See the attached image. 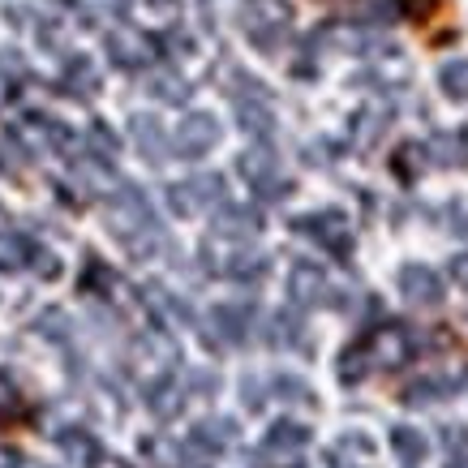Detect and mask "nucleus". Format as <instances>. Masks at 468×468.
I'll return each mask as SVG.
<instances>
[{
    "label": "nucleus",
    "instance_id": "1",
    "mask_svg": "<svg viewBox=\"0 0 468 468\" xmlns=\"http://www.w3.org/2000/svg\"><path fill=\"white\" fill-rule=\"evenodd\" d=\"M412 353H417V340H412L409 326L404 323H378V326H369L356 344L344 348L340 378L353 387V383H361L366 374H374V369H399L404 361H412Z\"/></svg>",
    "mask_w": 468,
    "mask_h": 468
},
{
    "label": "nucleus",
    "instance_id": "2",
    "mask_svg": "<svg viewBox=\"0 0 468 468\" xmlns=\"http://www.w3.org/2000/svg\"><path fill=\"white\" fill-rule=\"evenodd\" d=\"M103 224L112 232L116 241L125 245L133 258H151L164 245V232L155 224V211H151V202H146L143 189H133V185H121L108 207H103Z\"/></svg>",
    "mask_w": 468,
    "mask_h": 468
},
{
    "label": "nucleus",
    "instance_id": "3",
    "mask_svg": "<svg viewBox=\"0 0 468 468\" xmlns=\"http://www.w3.org/2000/svg\"><path fill=\"white\" fill-rule=\"evenodd\" d=\"M237 22L258 52H280L292 35V5L288 0H241Z\"/></svg>",
    "mask_w": 468,
    "mask_h": 468
},
{
    "label": "nucleus",
    "instance_id": "4",
    "mask_svg": "<svg viewBox=\"0 0 468 468\" xmlns=\"http://www.w3.org/2000/svg\"><path fill=\"white\" fill-rule=\"evenodd\" d=\"M237 168H241L245 185L254 189L258 198L275 202V198H288V194H292V181L280 172V155H275L262 138H258L254 146H245L241 159H237Z\"/></svg>",
    "mask_w": 468,
    "mask_h": 468
},
{
    "label": "nucleus",
    "instance_id": "5",
    "mask_svg": "<svg viewBox=\"0 0 468 468\" xmlns=\"http://www.w3.org/2000/svg\"><path fill=\"white\" fill-rule=\"evenodd\" d=\"M292 228H297L301 237H310L314 245H323L326 254H335V258L353 254V224H348V215L335 211V207L301 215V219H292Z\"/></svg>",
    "mask_w": 468,
    "mask_h": 468
},
{
    "label": "nucleus",
    "instance_id": "6",
    "mask_svg": "<svg viewBox=\"0 0 468 468\" xmlns=\"http://www.w3.org/2000/svg\"><path fill=\"white\" fill-rule=\"evenodd\" d=\"M237 442V421L232 417H211V421H198L185 439V455H189V468H211L219 455Z\"/></svg>",
    "mask_w": 468,
    "mask_h": 468
},
{
    "label": "nucleus",
    "instance_id": "7",
    "mask_svg": "<svg viewBox=\"0 0 468 468\" xmlns=\"http://www.w3.org/2000/svg\"><path fill=\"white\" fill-rule=\"evenodd\" d=\"M310 447V430L297 421H275L267 439L258 442V464L262 468H297L301 455Z\"/></svg>",
    "mask_w": 468,
    "mask_h": 468
},
{
    "label": "nucleus",
    "instance_id": "8",
    "mask_svg": "<svg viewBox=\"0 0 468 468\" xmlns=\"http://www.w3.org/2000/svg\"><path fill=\"white\" fill-rule=\"evenodd\" d=\"M219 202H224V176H215V172H198L189 181L168 185V207L176 215H202Z\"/></svg>",
    "mask_w": 468,
    "mask_h": 468
},
{
    "label": "nucleus",
    "instance_id": "9",
    "mask_svg": "<svg viewBox=\"0 0 468 468\" xmlns=\"http://www.w3.org/2000/svg\"><path fill=\"white\" fill-rule=\"evenodd\" d=\"M219 146V121L211 112H189L172 133V151L181 159H202Z\"/></svg>",
    "mask_w": 468,
    "mask_h": 468
},
{
    "label": "nucleus",
    "instance_id": "10",
    "mask_svg": "<svg viewBox=\"0 0 468 468\" xmlns=\"http://www.w3.org/2000/svg\"><path fill=\"white\" fill-rule=\"evenodd\" d=\"M399 297L409 301L412 310H439L442 297H447V288H442L434 267L409 262V267H399Z\"/></svg>",
    "mask_w": 468,
    "mask_h": 468
},
{
    "label": "nucleus",
    "instance_id": "11",
    "mask_svg": "<svg viewBox=\"0 0 468 468\" xmlns=\"http://www.w3.org/2000/svg\"><path fill=\"white\" fill-rule=\"evenodd\" d=\"M250 335H254V305L224 301V305L211 310V335H207V344L215 340V344H228V348H241Z\"/></svg>",
    "mask_w": 468,
    "mask_h": 468
},
{
    "label": "nucleus",
    "instance_id": "12",
    "mask_svg": "<svg viewBox=\"0 0 468 468\" xmlns=\"http://www.w3.org/2000/svg\"><path fill=\"white\" fill-rule=\"evenodd\" d=\"M288 297L301 310L331 305V280H326V271L314 267V262H292V271H288Z\"/></svg>",
    "mask_w": 468,
    "mask_h": 468
},
{
    "label": "nucleus",
    "instance_id": "13",
    "mask_svg": "<svg viewBox=\"0 0 468 468\" xmlns=\"http://www.w3.org/2000/svg\"><path fill=\"white\" fill-rule=\"evenodd\" d=\"M57 447H60V455H65L73 468H103V460H108L103 442L95 439L86 426H65L57 434Z\"/></svg>",
    "mask_w": 468,
    "mask_h": 468
},
{
    "label": "nucleus",
    "instance_id": "14",
    "mask_svg": "<svg viewBox=\"0 0 468 468\" xmlns=\"http://www.w3.org/2000/svg\"><path fill=\"white\" fill-rule=\"evenodd\" d=\"M129 133H133V146H138V155L146 159V164H164V159L172 155V138H168V129L159 125V116L151 112H138L133 121H129Z\"/></svg>",
    "mask_w": 468,
    "mask_h": 468
},
{
    "label": "nucleus",
    "instance_id": "15",
    "mask_svg": "<svg viewBox=\"0 0 468 468\" xmlns=\"http://www.w3.org/2000/svg\"><path fill=\"white\" fill-rule=\"evenodd\" d=\"M258 228H262L258 211H250V207H224V211L211 219V241L250 245L258 237Z\"/></svg>",
    "mask_w": 468,
    "mask_h": 468
},
{
    "label": "nucleus",
    "instance_id": "16",
    "mask_svg": "<svg viewBox=\"0 0 468 468\" xmlns=\"http://www.w3.org/2000/svg\"><path fill=\"white\" fill-rule=\"evenodd\" d=\"M374 439L361 430H348L344 439H335L326 447V468H378L374 464Z\"/></svg>",
    "mask_w": 468,
    "mask_h": 468
},
{
    "label": "nucleus",
    "instance_id": "17",
    "mask_svg": "<svg viewBox=\"0 0 468 468\" xmlns=\"http://www.w3.org/2000/svg\"><path fill=\"white\" fill-rule=\"evenodd\" d=\"M143 396H146V409L155 412L159 421H172L185 409V383L176 378V369H164L159 378H151Z\"/></svg>",
    "mask_w": 468,
    "mask_h": 468
},
{
    "label": "nucleus",
    "instance_id": "18",
    "mask_svg": "<svg viewBox=\"0 0 468 468\" xmlns=\"http://www.w3.org/2000/svg\"><path fill=\"white\" fill-rule=\"evenodd\" d=\"M237 116H241V129L245 133H254V138H267L271 129H275V112H271L267 103V90L258 82L245 86V95H237Z\"/></svg>",
    "mask_w": 468,
    "mask_h": 468
},
{
    "label": "nucleus",
    "instance_id": "19",
    "mask_svg": "<svg viewBox=\"0 0 468 468\" xmlns=\"http://www.w3.org/2000/svg\"><path fill=\"white\" fill-rule=\"evenodd\" d=\"M464 378H468V366H460L455 374H430V378H417V383L404 391V404H409V409H421V404L447 399L464 387Z\"/></svg>",
    "mask_w": 468,
    "mask_h": 468
},
{
    "label": "nucleus",
    "instance_id": "20",
    "mask_svg": "<svg viewBox=\"0 0 468 468\" xmlns=\"http://www.w3.org/2000/svg\"><path fill=\"white\" fill-rule=\"evenodd\" d=\"M108 57L121 65V69H143L146 60H151V43L143 35H133V30H112L108 35Z\"/></svg>",
    "mask_w": 468,
    "mask_h": 468
},
{
    "label": "nucleus",
    "instance_id": "21",
    "mask_svg": "<svg viewBox=\"0 0 468 468\" xmlns=\"http://www.w3.org/2000/svg\"><path fill=\"white\" fill-rule=\"evenodd\" d=\"M391 452L399 455V464L404 468H417L421 460H426L430 452V442L421 430H412V426H391Z\"/></svg>",
    "mask_w": 468,
    "mask_h": 468
},
{
    "label": "nucleus",
    "instance_id": "22",
    "mask_svg": "<svg viewBox=\"0 0 468 468\" xmlns=\"http://www.w3.org/2000/svg\"><path fill=\"white\" fill-rule=\"evenodd\" d=\"M27 262H35V245L14 228H0V271H22Z\"/></svg>",
    "mask_w": 468,
    "mask_h": 468
},
{
    "label": "nucleus",
    "instance_id": "23",
    "mask_svg": "<svg viewBox=\"0 0 468 468\" xmlns=\"http://www.w3.org/2000/svg\"><path fill=\"white\" fill-rule=\"evenodd\" d=\"M143 297H146V305L164 318V323H189V305H185L181 297H172L164 284H146Z\"/></svg>",
    "mask_w": 468,
    "mask_h": 468
},
{
    "label": "nucleus",
    "instance_id": "24",
    "mask_svg": "<svg viewBox=\"0 0 468 468\" xmlns=\"http://www.w3.org/2000/svg\"><path fill=\"white\" fill-rule=\"evenodd\" d=\"M65 90L78 95V100H90V95L100 90V73H95V65H90L86 57L69 60V69H65Z\"/></svg>",
    "mask_w": 468,
    "mask_h": 468
},
{
    "label": "nucleus",
    "instance_id": "25",
    "mask_svg": "<svg viewBox=\"0 0 468 468\" xmlns=\"http://www.w3.org/2000/svg\"><path fill=\"white\" fill-rule=\"evenodd\" d=\"M22 417H27V399H22V391L14 387V378L0 369V430L17 426Z\"/></svg>",
    "mask_w": 468,
    "mask_h": 468
},
{
    "label": "nucleus",
    "instance_id": "26",
    "mask_svg": "<svg viewBox=\"0 0 468 468\" xmlns=\"http://www.w3.org/2000/svg\"><path fill=\"white\" fill-rule=\"evenodd\" d=\"M439 86H442V95L455 103H468V57L460 60H447L439 69Z\"/></svg>",
    "mask_w": 468,
    "mask_h": 468
},
{
    "label": "nucleus",
    "instance_id": "27",
    "mask_svg": "<svg viewBox=\"0 0 468 468\" xmlns=\"http://www.w3.org/2000/svg\"><path fill=\"white\" fill-rule=\"evenodd\" d=\"M146 90H151L155 100H164V103H185L189 100V82H185L181 73H151Z\"/></svg>",
    "mask_w": 468,
    "mask_h": 468
},
{
    "label": "nucleus",
    "instance_id": "28",
    "mask_svg": "<svg viewBox=\"0 0 468 468\" xmlns=\"http://www.w3.org/2000/svg\"><path fill=\"white\" fill-rule=\"evenodd\" d=\"M271 344H275V348H297V344H305V326H301L297 314H275V318H271Z\"/></svg>",
    "mask_w": 468,
    "mask_h": 468
},
{
    "label": "nucleus",
    "instance_id": "29",
    "mask_svg": "<svg viewBox=\"0 0 468 468\" xmlns=\"http://www.w3.org/2000/svg\"><path fill=\"white\" fill-rule=\"evenodd\" d=\"M35 331H39L43 340H57V344L73 340V326H69V314L65 310H43L39 318H35Z\"/></svg>",
    "mask_w": 468,
    "mask_h": 468
},
{
    "label": "nucleus",
    "instance_id": "30",
    "mask_svg": "<svg viewBox=\"0 0 468 468\" xmlns=\"http://www.w3.org/2000/svg\"><path fill=\"white\" fill-rule=\"evenodd\" d=\"M22 73H27V65L17 60V52H0V108H5V103L17 95Z\"/></svg>",
    "mask_w": 468,
    "mask_h": 468
},
{
    "label": "nucleus",
    "instance_id": "31",
    "mask_svg": "<svg viewBox=\"0 0 468 468\" xmlns=\"http://www.w3.org/2000/svg\"><path fill=\"white\" fill-rule=\"evenodd\" d=\"M271 387H275V396L284 399V404H305V409L314 404L310 383H305V378H297V374H275V378H271Z\"/></svg>",
    "mask_w": 468,
    "mask_h": 468
},
{
    "label": "nucleus",
    "instance_id": "32",
    "mask_svg": "<svg viewBox=\"0 0 468 468\" xmlns=\"http://www.w3.org/2000/svg\"><path fill=\"white\" fill-rule=\"evenodd\" d=\"M426 146H417V143H404L396 151V159H391V164H396V172L399 176H404V181H412V176H417V168H421V164H426Z\"/></svg>",
    "mask_w": 468,
    "mask_h": 468
},
{
    "label": "nucleus",
    "instance_id": "33",
    "mask_svg": "<svg viewBox=\"0 0 468 468\" xmlns=\"http://www.w3.org/2000/svg\"><path fill=\"white\" fill-rule=\"evenodd\" d=\"M116 284V275L108 267H103V262H95V258H90V262H86V275H82V292H108V288Z\"/></svg>",
    "mask_w": 468,
    "mask_h": 468
},
{
    "label": "nucleus",
    "instance_id": "34",
    "mask_svg": "<svg viewBox=\"0 0 468 468\" xmlns=\"http://www.w3.org/2000/svg\"><path fill=\"white\" fill-rule=\"evenodd\" d=\"M90 155L103 159V164H112V159H116V138H112V129L90 125Z\"/></svg>",
    "mask_w": 468,
    "mask_h": 468
},
{
    "label": "nucleus",
    "instance_id": "35",
    "mask_svg": "<svg viewBox=\"0 0 468 468\" xmlns=\"http://www.w3.org/2000/svg\"><path fill=\"white\" fill-rule=\"evenodd\" d=\"M35 271H43V280H57L60 275V262L48 250H35Z\"/></svg>",
    "mask_w": 468,
    "mask_h": 468
},
{
    "label": "nucleus",
    "instance_id": "36",
    "mask_svg": "<svg viewBox=\"0 0 468 468\" xmlns=\"http://www.w3.org/2000/svg\"><path fill=\"white\" fill-rule=\"evenodd\" d=\"M399 9H404V14L409 17H426L430 9H434V0H396Z\"/></svg>",
    "mask_w": 468,
    "mask_h": 468
},
{
    "label": "nucleus",
    "instance_id": "37",
    "mask_svg": "<svg viewBox=\"0 0 468 468\" xmlns=\"http://www.w3.org/2000/svg\"><path fill=\"white\" fill-rule=\"evenodd\" d=\"M0 468H22V452H14V447H0Z\"/></svg>",
    "mask_w": 468,
    "mask_h": 468
},
{
    "label": "nucleus",
    "instance_id": "38",
    "mask_svg": "<svg viewBox=\"0 0 468 468\" xmlns=\"http://www.w3.org/2000/svg\"><path fill=\"white\" fill-rule=\"evenodd\" d=\"M452 271H455V280H460V284H468V254H464V258H455Z\"/></svg>",
    "mask_w": 468,
    "mask_h": 468
},
{
    "label": "nucleus",
    "instance_id": "39",
    "mask_svg": "<svg viewBox=\"0 0 468 468\" xmlns=\"http://www.w3.org/2000/svg\"><path fill=\"white\" fill-rule=\"evenodd\" d=\"M151 9H159V14H172V9H181V0H146Z\"/></svg>",
    "mask_w": 468,
    "mask_h": 468
},
{
    "label": "nucleus",
    "instance_id": "40",
    "mask_svg": "<svg viewBox=\"0 0 468 468\" xmlns=\"http://www.w3.org/2000/svg\"><path fill=\"white\" fill-rule=\"evenodd\" d=\"M452 468H468V460H452Z\"/></svg>",
    "mask_w": 468,
    "mask_h": 468
}]
</instances>
